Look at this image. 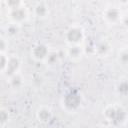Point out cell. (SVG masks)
Listing matches in <instances>:
<instances>
[{
	"mask_svg": "<svg viewBox=\"0 0 128 128\" xmlns=\"http://www.w3.org/2000/svg\"><path fill=\"white\" fill-rule=\"evenodd\" d=\"M86 39L85 29L82 25L78 23H73L69 25L64 32V41L67 45H77L84 44Z\"/></svg>",
	"mask_w": 128,
	"mask_h": 128,
	"instance_id": "3",
	"label": "cell"
},
{
	"mask_svg": "<svg viewBox=\"0 0 128 128\" xmlns=\"http://www.w3.org/2000/svg\"><path fill=\"white\" fill-rule=\"evenodd\" d=\"M122 17H123V12L118 6H114V5L108 6L102 12L103 20L109 25H116L121 23Z\"/></svg>",
	"mask_w": 128,
	"mask_h": 128,
	"instance_id": "5",
	"label": "cell"
},
{
	"mask_svg": "<svg viewBox=\"0 0 128 128\" xmlns=\"http://www.w3.org/2000/svg\"><path fill=\"white\" fill-rule=\"evenodd\" d=\"M50 51V47L48 44L44 42H37L35 43L30 49V57L39 63H43L46 59L48 53Z\"/></svg>",
	"mask_w": 128,
	"mask_h": 128,
	"instance_id": "6",
	"label": "cell"
},
{
	"mask_svg": "<svg viewBox=\"0 0 128 128\" xmlns=\"http://www.w3.org/2000/svg\"><path fill=\"white\" fill-rule=\"evenodd\" d=\"M117 60L119 64L123 67H126L128 64V47L127 45H124L120 47L117 53Z\"/></svg>",
	"mask_w": 128,
	"mask_h": 128,
	"instance_id": "16",
	"label": "cell"
},
{
	"mask_svg": "<svg viewBox=\"0 0 128 128\" xmlns=\"http://www.w3.org/2000/svg\"><path fill=\"white\" fill-rule=\"evenodd\" d=\"M8 61V56L6 53H1L0 52V74H3L5 68H6V64Z\"/></svg>",
	"mask_w": 128,
	"mask_h": 128,
	"instance_id": "20",
	"label": "cell"
},
{
	"mask_svg": "<svg viewBox=\"0 0 128 128\" xmlns=\"http://www.w3.org/2000/svg\"><path fill=\"white\" fill-rule=\"evenodd\" d=\"M35 117L39 123L47 124L53 118V110L49 105H40L35 111Z\"/></svg>",
	"mask_w": 128,
	"mask_h": 128,
	"instance_id": "10",
	"label": "cell"
},
{
	"mask_svg": "<svg viewBox=\"0 0 128 128\" xmlns=\"http://www.w3.org/2000/svg\"><path fill=\"white\" fill-rule=\"evenodd\" d=\"M50 14V9L49 6L46 2L44 1H39L35 4L34 8H33V15L40 20L46 19Z\"/></svg>",
	"mask_w": 128,
	"mask_h": 128,
	"instance_id": "11",
	"label": "cell"
},
{
	"mask_svg": "<svg viewBox=\"0 0 128 128\" xmlns=\"http://www.w3.org/2000/svg\"><path fill=\"white\" fill-rule=\"evenodd\" d=\"M112 53V44L107 39L99 40L94 47V54L101 59L107 58Z\"/></svg>",
	"mask_w": 128,
	"mask_h": 128,
	"instance_id": "9",
	"label": "cell"
},
{
	"mask_svg": "<svg viewBox=\"0 0 128 128\" xmlns=\"http://www.w3.org/2000/svg\"><path fill=\"white\" fill-rule=\"evenodd\" d=\"M11 119L10 112L5 107H0V126H6Z\"/></svg>",
	"mask_w": 128,
	"mask_h": 128,
	"instance_id": "17",
	"label": "cell"
},
{
	"mask_svg": "<svg viewBox=\"0 0 128 128\" xmlns=\"http://www.w3.org/2000/svg\"><path fill=\"white\" fill-rule=\"evenodd\" d=\"M3 3L7 10H11L24 5V0H3Z\"/></svg>",
	"mask_w": 128,
	"mask_h": 128,
	"instance_id": "18",
	"label": "cell"
},
{
	"mask_svg": "<svg viewBox=\"0 0 128 128\" xmlns=\"http://www.w3.org/2000/svg\"><path fill=\"white\" fill-rule=\"evenodd\" d=\"M118 2L120 3V5H122V6H126L128 0H118Z\"/></svg>",
	"mask_w": 128,
	"mask_h": 128,
	"instance_id": "21",
	"label": "cell"
},
{
	"mask_svg": "<svg viewBox=\"0 0 128 128\" xmlns=\"http://www.w3.org/2000/svg\"><path fill=\"white\" fill-rule=\"evenodd\" d=\"M115 93L120 97H126L128 94V79L126 76H121L114 85Z\"/></svg>",
	"mask_w": 128,
	"mask_h": 128,
	"instance_id": "13",
	"label": "cell"
},
{
	"mask_svg": "<svg viewBox=\"0 0 128 128\" xmlns=\"http://www.w3.org/2000/svg\"><path fill=\"white\" fill-rule=\"evenodd\" d=\"M9 48V41L8 38L4 36H0V52L1 53H6Z\"/></svg>",
	"mask_w": 128,
	"mask_h": 128,
	"instance_id": "19",
	"label": "cell"
},
{
	"mask_svg": "<svg viewBox=\"0 0 128 128\" xmlns=\"http://www.w3.org/2000/svg\"><path fill=\"white\" fill-rule=\"evenodd\" d=\"M61 60H62V56L60 54V51L50 48V51H49V53H48V55H47V57H46V59L44 60L43 63L47 67L54 68V67H56L60 64Z\"/></svg>",
	"mask_w": 128,
	"mask_h": 128,
	"instance_id": "12",
	"label": "cell"
},
{
	"mask_svg": "<svg viewBox=\"0 0 128 128\" xmlns=\"http://www.w3.org/2000/svg\"><path fill=\"white\" fill-rule=\"evenodd\" d=\"M103 117L106 122L112 127L125 126L128 120V113L126 108L120 103H110L102 110Z\"/></svg>",
	"mask_w": 128,
	"mask_h": 128,
	"instance_id": "1",
	"label": "cell"
},
{
	"mask_svg": "<svg viewBox=\"0 0 128 128\" xmlns=\"http://www.w3.org/2000/svg\"><path fill=\"white\" fill-rule=\"evenodd\" d=\"M29 15H30L29 9L25 5H22L15 9L7 10V17L9 19V22L18 25H22L23 23H25L29 19Z\"/></svg>",
	"mask_w": 128,
	"mask_h": 128,
	"instance_id": "4",
	"label": "cell"
},
{
	"mask_svg": "<svg viewBox=\"0 0 128 128\" xmlns=\"http://www.w3.org/2000/svg\"><path fill=\"white\" fill-rule=\"evenodd\" d=\"M21 64H22V61L18 55L12 54V55L8 56V61L6 64V68L3 72V75L6 78H8L11 75L19 72L21 70Z\"/></svg>",
	"mask_w": 128,
	"mask_h": 128,
	"instance_id": "8",
	"label": "cell"
},
{
	"mask_svg": "<svg viewBox=\"0 0 128 128\" xmlns=\"http://www.w3.org/2000/svg\"><path fill=\"white\" fill-rule=\"evenodd\" d=\"M6 79H7V82L9 84L10 88H12L14 90L21 89L23 87V85H24V80H25L23 74L21 73V71L15 73L13 75H11L10 77H8Z\"/></svg>",
	"mask_w": 128,
	"mask_h": 128,
	"instance_id": "14",
	"label": "cell"
},
{
	"mask_svg": "<svg viewBox=\"0 0 128 128\" xmlns=\"http://www.w3.org/2000/svg\"><path fill=\"white\" fill-rule=\"evenodd\" d=\"M2 1H3V0H0V4H1V2H2Z\"/></svg>",
	"mask_w": 128,
	"mask_h": 128,
	"instance_id": "22",
	"label": "cell"
},
{
	"mask_svg": "<svg viewBox=\"0 0 128 128\" xmlns=\"http://www.w3.org/2000/svg\"><path fill=\"white\" fill-rule=\"evenodd\" d=\"M20 28H21V25H18V24L9 22V23L5 26V33H6L7 37H9V38H14V37H16V36L19 35V33H20Z\"/></svg>",
	"mask_w": 128,
	"mask_h": 128,
	"instance_id": "15",
	"label": "cell"
},
{
	"mask_svg": "<svg viewBox=\"0 0 128 128\" xmlns=\"http://www.w3.org/2000/svg\"><path fill=\"white\" fill-rule=\"evenodd\" d=\"M85 55L84 44L77 45H67L65 49V56L71 62H79Z\"/></svg>",
	"mask_w": 128,
	"mask_h": 128,
	"instance_id": "7",
	"label": "cell"
},
{
	"mask_svg": "<svg viewBox=\"0 0 128 128\" xmlns=\"http://www.w3.org/2000/svg\"><path fill=\"white\" fill-rule=\"evenodd\" d=\"M60 105L66 113H77L83 105V95L79 90L71 88L61 96Z\"/></svg>",
	"mask_w": 128,
	"mask_h": 128,
	"instance_id": "2",
	"label": "cell"
}]
</instances>
